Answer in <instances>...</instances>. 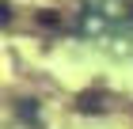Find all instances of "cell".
Returning a JSON list of instances; mask_svg holds the SVG:
<instances>
[{
    "instance_id": "7a4b0ae2",
    "label": "cell",
    "mask_w": 133,
    "mask_h": 129,
    "mask_svg": "<svg viewBox=\"0 0 133 129\" xmlns=\"http://www.w3.org/2000/svg\"><path fill=\"white\" fill-rule=\"evenodd\" d=\"M76 110L80 114H103L107 110V95L103 91H84L80 99H76Z\"/></svg>"
},
{
    "instance_id": "6da1fadb",
    "label": "cell",
    "mask_w": 133,
    "mask_h": 129,
    "mask_svg": "<svg viewBox=\"0 0 133 129\" xmlns=\"http://www.w3.org/2000/svg\"><path fill=\"white\" fill-rule=\"evenodd\" d=\"M76 30L114 57H133V0H91Z\"/></svg>"
}]
</instances>
